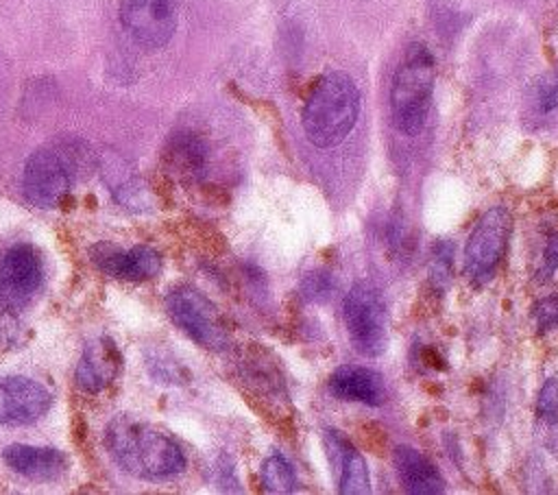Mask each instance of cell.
I'll list each match as a JSON object with an SVG mask.
<instances>
[{
  "instance_id": "obj_22",
  "label": "cell",
  "mask_w": 558,
  "mask_h": 495,
  "mask_svg": "<svg viewBox=\"0 0 558 495\" xmlns=\"http://www.w3.org/2000/svg\"><path fill=\"white\" fill-rule=\"evenodd\" d=\"M532 314H534L536 327H538L541 331H547V329L556 327V325H558V297H545V299H541V301L534 305Z\"/></svg>"
},
{
  "instance_id": "obj_8",
  "label": "cell",
  "mask_w": 558,
  "mask_h": 495,
  "mask_svg": "<svg viewBox=\"0 0 558 495\" xmlns=\"http://www.w3.org/2000/svg\"><path fill=\"white\" fill-rule=\"evenodd\" d=\"M70 159L57 148L35 150L24 166V192L37 207H54L72 185Z\"/></svg>"
},
{
  "instance_id": "obj_4",
  "label": "cell",
  "mask_w": 558,
  "mask_h": 495,
  "mask_svg": "<svg viewBox=\"0 0 558 495\" xmlns=\"http://www.w3.org/2000/svg\"><path fill=\"white\" fill-rule=\"evenodd\" d=\"M342 318L357 353L375 358L386 349L388 314L379 288L371 281H357L344 294Z\"/></svg>"
},
{
  "instance_id": "obj_13",
  "label": "cell",
  "mask_w": 558,
  "mask_h": 495,
  "mask_svg": "<svg viewBox=\"0 0 558 495\" xmlns=\"http://www.w3.org/2000/svg\"><path fill=\"white\" fill-rule=\"evenodd\" d=\"M94 259L107 275L129 281L150 279L161 268V257L150 246H133L126 251L100 246V253H94Z\"/></svg>"
},
{
  "instance_id": "obj_9",
  "label": "cell",
  "mask_w": 558,
  "mask_h": 495,
  "mask_svg": "<svg viewBox=\"0 0 558 495\" xmlns=\"http://www.w3.org/2000/svg\"><path fill=\"white\" fill-rule=\"evenodd\" d=\"M44 266L39 253L31 244H13L0 257V305L4 310H22L39 290Z\"/></svg>"
},
{
  "instance_id": "obj_6",
  "label": "cell",
  "mask_w": 558,
  "mask_h": 495,
  "mask_svg": "<svg viewBox=\"0 0 558 495\" xmlns=\"http://www.w3.org/2000/svg\"><path fill=\"white\" fill-rule=\"evenodd\" d=\"M510 231L512 216L506 207L495 205L480 216L464 246V266L475 281H484L495 273L506 253Z\"/></svg>"
},
{
  "instance_id": "obj_18",
  "label": "cell",
  "mask_w": 558,
  "mask_h": 495,
  "mask_svg": "<svg viewBox=\"0 0 558 495\" xmlns=\"http://www.w3.org/2000/svg\"><path fill=\"white\" fill-rule=\"evenodd\" d=\"M259 475L266 493H292L296 488V473L279 454L264 460Z\"/></svg>"
},
{
  "instance_id": "obj_21",
  "label": "cell",
  "mask_w": 558,
  "mask_h": 495,
  "mask_svg": "<svg viewBox=\"0 0 558 495\" xmlns=\"http://www.w3.org/2000/svg\"><path fill=\"white\" fill-rule=\"evenodd\" d=\"M331 290H333V281H331L329 273H325V270H314V273L305 275V279H303L305 299L323 301L331 294Z\"/></svg>"
},
{
  "instance_id": "obj_12",
  "label": "cell",
  "mask_w": 558,
  "mask_h": 495,
  "mask_svg": "<svg viewBox=\"0 0 558 495\" xmlns=\"http://www.w3.org/2000/svg\"><path fill=\"white\" fill-rule=\"evenodd\" d=\"M329 390L338 399L381 406L386 401V384L373 369L360 364H342L329 377Z\"/></svg>"
},
{
  "instance_id": "obj_11",
  "label": "cell",
  "mask_w": 558,
  "mask_h": 495,
  "mask_svg": "<svg viewBox=\"0 0 558 495\" xmlns=\"http://www.w3.org/2000/svg\"><path fill=\"white\" fill-rule=\"evenodd\" d=\"M325 447L329 460L338 473V493L342 495H366L371 493L368 469L362 454L336 430L325 432Z\"/></svg>"
},
{
  "instance_id": "obj_2",
  "label": "cell",
  "mask_w": 558,
  "mask_h": 495,
  "mask_svg": "<svg viewBox=\"0 0 558 495\" xmlns=\"http://www.w3.org/2000/svg\"><path fill=\"white\" fill-rule=\"evenodd\" d=\"M360 116V89L340 70L323 74L307 94L301 124L316 148H333L347 140Z\"/></svg>"
},
{
  "instance_id": "obj_14",
  "label": "cell",
  "mask_w": 558,
  "mask_h": 495,
  "mask_svg": "<svg viewBox=\"0 0 558 495\" xmlns=\"http://www.w3.org/2000/svg\"><path fill=\"white\" fill-rule=\"evenodd\" d=\"M122 366V355L111 338H98L89 342L76 366V382L87 393L102 390L111 379H116Z\"/></svg>"
},
{
  "instance_id": "obj_1",
  "label": "cell",
  "mask_w": 558,
  "mask_h": 495,
  "mask_svg": "<svg viewBox=\"0 0 558 495\" xmlns=\"http://www.w3.org/2000/svg\"><path fill=\"white\" fill-rule=\"evenodd\" d=\"M105 443L124 471L144 480L170 478L185 467L181 447L166 432L131 414H118L107 425Z\"/></svg>"
},
{
  "instance_id": "obj_10",
  "label": "cell",
  "mask_w": 558,
  "mask_h": 495,
  "mask_svg": "<svg viewBox=\"0 0 558 495\" xmlns=\"http://www.w3.org/2000/svg\"><path fill=\"white\" fill-rule=\"evenodd\" d=\"M52 403L50 390L22 375L0 377V423L24 425L37 421Z\"/></svg>"
},
{
  "instance_id": "obj_20",
  "label": "cell",
  "mask_w": 558,
  "mask_h": 495,
  "mask_svg": "<svg viewBox=\"0 0 558 495\" xmlns=\"http://www.w3.org/2000/svg\"><path fill=\"white\" fill-rule=\"evenodd\" d=\"M558 416V379L549 377L538 390L536 399V419L545 423H554Z\"/></svg>"
},
{
  "instance_id": "obj_19",
  "label": "cell",
  "mask_w": 558,
  "mask_h": 495,
  "mask_svg": "<svg viewBox=\"0 0 558 495\" xmlns=\"http://www.w3.org/2000/svg\"><path fill=\"white\" fill-rule=\"evenodd\" d=\"M532 105L538 113H551L558 107V74L545 72L532 85Z\"/></svg>"
},
{
  "instance_id": "obj_3",
  "label": "cell",
  "mask_w": 558,
  "mask_h": 495,
  "mask_svg": "<svg viewBox=\"0 0 558 495\" xmlns=\"http://www.w3.org/2000/svg\"><path fill=\"white\" fill-rule=\"evenodd\" d=\"M434 79L436 63L429 48L421 41L410 44L390 87L392 122L403 135H416L425 126Z\"/></svg>"
},
{
  "instance_id": "obj_15",
  "label": "cell",
  "mask_w": 558,
  "mask_h": 495,
  "mask_svg": "<svg viewBox=\"0 0 558 495\" xmlns=\"http://www.w3.org/2000/svg\"><path fill=\"white\" fill-rule=\"evenodd\" d=\"M397 475L408 493L438 495L445 491V480L438 469L414 447L399 445L392 454Z\"/></svg>"
},
{
  "instance_id": "obj_17",
  "label": "cell",
  "mask_w": 558,
  "mask_h": 495,
  "mask_svg": "<svg viewBox=\"0 0 558 495\" xmlns=\"http://www.w3.org/2000/svg\"><path fill=\"white\" fill-rule=\"evenodd\" d=\"M209 150L203 137L192 131H179L166 146V161L183 179H198L207 168Z\"/></svg>"
},
{
  "instance_id": "obj_7",
  "label": "cell",
  "mask_w": 558,
  "mask_h": 495,
  "mask_svg": "<svg viewBox=\"0 0 558 495\" xmlns=\"http://www.w3.org/2000/svg\"><path fill=\"white\" fill-rule=\"evenodd\" d=\"M177 0H120V22L148 50L163 48L177 31Z\"/></svg>"
},
{
  "instance_id": "obj_5",
  "label": "cell",
  "mask_w": 558,
  "mask_h": 495,
  "mask_svg": "<svg viewBox=\"0 0 558 495\" xmlns=\"http://www.w3.org/2000/svg\"><path fill=\"white\" fill-rule=\"evenodd\" d=\"M168 316L201 347L222 351L229 342L216 305L196 288L179 286L166 297Z\"/></svg>"
},
{
  "instance_id": "obj_16",
  "label": "cell",
  "mask_w": 558,
  "mask_h": 495,
  "mask_svg": "<svg viewBox=\"0 0 558 495\" xmlns=\"http://www.w3.org/2000/svg\"><path fill=\"white\" fill-rule=\"evenodd\" d=\"M4 462L31 478V480H54L68 469L65 456L54 447H33V445H9L4 449Z\"/></svg>"
},
{
  "instance_id": "obj_23",
  "label": "cell",
  "mask_w": 558,
  "mask_h": 495,
  "mask_svg": "<svg viewBox=\"0 0 558 495\" xmlns=\"http://www.w3.org/2000/svg\"><path fill=\"white\" fill-rule=\"evenodd\" d=\"M558 268V233H554L543 251V262L538 268V277L541 279H549Z\"/></svg>"
}]
</instances>
